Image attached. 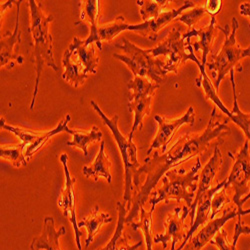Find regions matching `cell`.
I'll use <instances>...</instances> for the list:
<instances>
[{"instance_id":"3","label":"cell","mask_w":250,"mask_h":250,"mask_svg":"<svg viewBox=\"0 0 250 250\" xmlns=\"http://www.w3.org/2000/svg\"><path fill=\"white\" fill-rule=\"evenodd\" d=\"M201 167V161L199 156L196 158V163L193 167L186 172L184 169H171L166 172L161 179V187L153 192L149 199L150 211H154L155 207L161 201L168 203L169 200L180 202L183 200L186 206L189 208L195 198L199 181L198 172Z\"/></svg>"},{"instance_id":"34","label":"cell","mask_w":250,"mask_h":250,"mask_svg":"<svg viewBox=\"0 0 250 250\" xmlns=\"http://www.w3.org/2000/svg\"><path fill=\"white\" fill-rule=\"evenodd\" d=\"M0 125H1V127L4 128L5 130H8V131L14 133L20 139L21 143L26 145V147L29 146V145H31L33 142H35L41 134V132H37V131L30 130V129H25V128H21V127L12 126V125H8V124L5 123V120L3 118H1V120H0Z\"/></svg>"},{"instance_id":"2","label":"cell","mask_w":250,"mask_h":250,"mask_svg":"<svg viewBox=\"0 0 250 250\" xmlns=\"http://www.w3.org/2000/svg\"><path fill=\"white\" fill-rule=\"evenodd\" d=\"M28 5L31 16L30 31L33 39V58L36 70L34 92L30 103V109H33L38 94L39 80L43 65L46 64L47 66L51 67L56 73H59V68L54 61L53 40L51 34L49 33V23L53 21L54 17L53 15H45L42 11L41 3H37L34 0H29Z\"/></svg>"},{"instance_id":"35","label":"cell","mask_w":250,"mask_h":250,"mask_svg":"<svg viewBox=\"0 0 250 250\" xmlns=\"http://www.w3.org/2000/svg\"><path fill=\"white\" fill-rule=\"evenodd\" d=\"M206 13L203 6H197L192 8L191 10L184 11L180 14L175 20L184 23L186 26H188L190 29L199 21L201 17Z\"/></svg>"},{"instance_id":"6","label":"cell","mask_w":250,"mask_h":250,"mask_svg":"<svg viewBox=\"0 0 250 250\" xmlns=\"http://www.w3.org/2000/svg\"><path fill=\"white\" fill-rule=\"evenodd\" d=\"M116 48L123 50L124 54H113V57L124 62L134 76L148 78L156 84H160L168 74L165 68V61L152 56L148 49H142L126 38H122L121 44H115Z\"/></svg>"},{"instance_id":"13","label":"cell","mask_w":250,"mask_h":250,"mask_svg":"<svg viewBox=\"0 0 250 250\" xmlns=\"http://www.w3.org/2000/svg\"><path fill=\"white\" fill-rule=\"evenodd\" d=\"M236 216L242 217L239 215V211L236 206L225 207L222 210V215L220 217L209 220L203 227H201L196 235H193L188 240L182 250H202L206 244L210 243L212 238L218 233L221 228H223V225L226 222Z\"/></svg>"},{"instance_id":"33","label":"cell","mask_w":250,"mask_h":250,"mask_svg":"<svg viewBox=\"0 0 250 250\" xmlns=\"http://www.w3.org/2000/svg\"><path fill=\"white\" fill-rule=\"evenodd\" d=\"M127 87L132 91L130 96H138L145 94H155V90L159 87V84H156L148 78H144L140 76H134V79L127 83Z\"/></svg>"},{"instance_id":"36","label":"cell","mask_w":250,"mask_h":250,"mask_svg":"<svg viewBox=\"0 0 250 250\" xmlns=\"http://www.w3.org/2000/svg\"><path fill=\"white\" fill-rule=\"evenodd\" d=\"M230 201H231V199H230V197H229L228 191L224 189V187L221 190L216 192L211 201L210 220L214 219L215 216L218 214V212L223 210L226 207V204L230 203Z\"/></svg>"},{"instance_id":"19","label":"cell","mask_w":250,"mask_h":250,"mask_svg":"<svg viewBox=\"0 0 250 250\" xmlns=\"http://www.w3.org/2000/svg\"><path fill=\"white\" fill-rule=\"evenodd\" d=\"M80 21L75 22L78 25L82 22H88L90 24L89 36L84 39L85 44L90 45L95 43L99 50L102 49V42L99 38V12H100V1L97 0H87V1H80Z\"/></svg>"},{"instance_id":"27","label":"cell","mask_w":250,"mask_h":250,"mask_svg":"<svg viewBox=\"0 0 250 250\" xmlns=\"http://www.w3.org/2000/svg\"><path fill=\"white\" fill-rule=\"evenodd\" d=\"M71 119V116L69 114H67L63 119H62L57 126L48 131V132H41L40 136L37 138V140L35 142H33L31 145H29V146H27L25 148V156H26V159L29 160L37 151H39L41 148L43 147V145L54 135L58 134V133H61V132H67V133H70L71 129L68 128L67 124L68 122L70 121Z\"/></svg>"},{"instance_id":"17","label":"cell","mask_w":250,"mask_h":250,"mask_svg":"<svg viewBox=\"0 0 250 250\" xmlns=\"http://www.w3.org/2000/svg\"><path fill=\"white\" fill-rule=\"evenodd\" d=\"M67 49L71 60L77 66L81 67L87 74H96L99 58L95 54L93 44L86 45L85 40L74 37Z\"/></svg>"},{"instance_id":"10","label":"cell","mask_w":250,"mask_h":250,"mask_svg":"<svg viewBox=\"0 0 250 250\" xmlns=\"http://www.w3.org/2000/svg\"><path fill=\"white\" fill-rule=\"evenodd\" d=\"M189 214V208L186 205L176 207L172 213H169L165 219V231L162 234H156L154 243H162L163 249L166 250L171 242L170 250L176 249L177 243H182L186 237L188 229L185 226V219Z\"/></svg>"},{"instance_id":"14","label":"cell","mask_w":250,"mask_h":250,"mask_svg":"<svg viewBox=\"0 0 250 250\" xmlns=\"http://www.w3.org/2000/svg\"><path fill=\"white\" fill-rule=\"evenodd\" d=\"M219 145H216L214 148V153L212 155V157L209 159L205 166L202 169V172L199 176V183H198V188L195 194V198L193 200V203L189 209V217H190V224L193 222L194 220V215H195V211H196V207H197V203L200 200V198L211 188V184L212 181L217 173V171H219L221 165L223 163V158H222V154L221 151L219 149Z\"/></svg>"},{"instance_id":"1","label":"cell","mask_w":250,"mask_h":250,"mask_svg":"<svg viewBox=\"0 0 250 250\" xmlns=\"http://www.w3.org/2000/svg\"><path fill=\"white\" fill-rule=\"evenodd\" d=\"M228 119L221 120L217 117L216 108L212 110L209 121H208L205 130L200 134H185L177 138L175 143L168 151L162 154L154 152L152 156L144 159V164L138 169L133 184L139 186V177L143 174L146 175L144 184L138 189L132 200L133 205L128 216H126V223H129L138 216L140 208L146 202L148 196L152 193L154 187L162 179L164 174L171 169H174L179 164L186 162L200 153L205 151L210 146L211 142L218 141L223 143V137L230 133V129L227 126Z\"/></svg>"},{"instance_id":"9","label":"cell","mask_w":250,"mask_h":250,"mask_svg":"<svg viewBox=\"0 0 250 250\" xmlns=\"http://www.w3.org/2000/svg\"><path fill=\"white\" fill-rule=\"evenodd\" d=\"M230 75V82L232 85V94H233V109L232 111H229L220 100V98L217 95V92L215 90V87L213 83L208 78V76L200 75L198 78H196V85L198 87H201L203 89V92L205 94V97L213 102L215 105L228 117V119L232 120L237 126L240 127V129L244 132L246 138L248 141H250V114L244 113L240 110L238 101H237V94H236V84L234 81V70H231L229 72Z\"/></svg>"},{"instance_id":"15","label":"cell","mask_w":250,"mask_h":250,"mask_svg":"<svg viewBox=\"0 0 250 250\" xmlns=\"http://www.w3.org/2000/svg\"><path fill=\"white\" fill-rule=\"evenodd\" d=\"M219 25L216 24V17L212 16L210 22L201 29H190L182 35L187 44H191V37H197L198 41L192 45L194 51H201V65L205 69L207 63V57L212 49V44L216 37V30Z\"/></svg>"},{"instance_id":"30","label":"cell","mask_w":250,"mask_h":250,"mask_svg":"<svg viewBox=\"0 0 250 250\" xmlns=\"http://www.w3.org/2000/svg\"><path fill=\"white\" fill-rule=\"evenodd\" d=\"M152 211H146L142 206L139 212V221L138 222H129L130 227L133 230H140L143 232L145 244H146V250H153L152 245L154 244V237L151 232L152 226Z\"/></svg>"},{"instance_id":"23","label":"cell","mask_w":250,"mask_h":250,"mask_svg":"<svg viewBox=\"0 0 250 250\" xmlns=\"http://www.w3.org/2000/svg\"><path fill=\"white\" fill-rule=\"evenodd\" d=\"M105 142L103 140L100 144V149L95 157L93 163L89 166H84L82 168V173L87 178H93L94 181H97L99 177H104L108 183H111L112 176L110 173V166L111 162L104 150Z\"/></svg>"},{"instance_id":"22","label":"cell","mask_w":250,"mask_h":250,"mask_svg":"<svg viewBox=\"0 0 250 250\" xmlns=\"http://www.w3.org/2000/svg\"><path fill=\"white\" fill-rule=\"evenodd\" d=\"M194 2L193 1H185L182 6L175 9L166 10L162 14H160L157 18L148 20L145 21L146 23V37L150 41H156L158 37V31L165 27L168 23H170L173 20H175L180 14H182L185 10L189 8H194Z\"/></svg>"},{"instance_id":"40","label":"cell","mask_w":250,"mask_h":250,"mask_svg":"<svg viewBox=\"0 0 250 250\" xmlns=\"http://www.w3.org/2000/svg\"><path fill=\"white\" fill-rule=\"evenodd\" d=\"M239 12L243 16H247L250 19V2H244L239 6ZM250 27V25H249Z\"/></svg>"},{"instance_id":"12","label":"cell","mask_w":250,"mask_h":250,"mask_svg":"<svg viewBox=\"0 0 250 250\" xmlns=\"http://www.w3.org/2000/svg\"><path fill=\"white\" fill-rule=\"evenodd\" d=\"M60 162L63 166L64 175H65V184L63 189L61 191V194L58 198V205L62 208L63 211V215L65 217H68L70 222L72 223L73 230L75 234V241L78 250L82 249L80 237L82 235V232L80 231V228L78 226L77 216H76V210H75V192H74V183L76 181V178L71 177V174L68 169L67 160L68 156L67 154H61L60 156Z\"/></svg>"},{"instance_id":"5","label":"cell","mask_w":250,"mask_h":250,"mask_svg":"<svg viewBox=\"0 0 250 250\" xmlns=\"http://www.w3.org/2000/svg\"><path fill=\"white\" fill-rule=\"evenodd\" d=\"M90 105L97 112V114L103 120V123L110 129L116 143L118 149L120 151L123 165H124V179H125V188H124V196L123 202L126 204L127 210L130 211V203L132 202L131 192L133 189V180L134 177L140 168V164L137 159V146L133 143L132 139L125 137L118 128V119L119 116L115 114L113 117L108 118L104 112L101 110L98 104L91 100Z\"/></svg>"},{"instance_id":"31","label":"cell","mask_w":250,"mask_h":250,"mask_svg":"<svg viewBox=\"0 0 250 250\" xmlns=\"http://www.w3.org/2000/svg\"><path fill=\"white\" fill-rule=\"evenodd\" d=\"M26 148V145L19 143L16 145H1L0 148V157L7 159L14 167L18 168L20 166H27L28 160L26 159L25 152L23 150Z\"/></svg>"},{"instance_id":"4","label":"cell","mask_w":250,"mask_h":250,"mask_svg":"<svg viewBox=\"0 0 250 250\" xmlns=\"http://www.w3.org/2000/svg\"><path fill=\"white\" fill-rule=\"evenodd\" d=\"M231 32L228 25L224 27L219 26V30L225 34V40L220 51L217 54H211L210 61H207L205 65L208 70L213 71L212 76L214 78V87L216 91L219 89L220 82L225 78L227 73L231 70H236L238 72L243 71L239 62L245 57H250V46L241 48L236 43V32L239 23L235 17L231 20Z\"/></svg>"},{"instance_id":"39","label":"cell","mask_w":250,"mask_h":250,"mask_svg":"<svg viewBox=\"0 0 250 250\" xmlns=\"http://www.w3.org/2000/svg\"><path fill=\"white\" fill-rule=\"evenodd\" d=\"M203 7L206 13L215 16L222 7V1L221 0H207Z\"/></svg>"},{"instance_id":"16","label":"cell","mask_w":250,"mask_h":250,"mask_svg":"<svg viewBox=\"0 0 250 250\" xmlns=\"http://www.w3.org/2000/svg\"><path fill=\"white\" fill-rule=\"evenodd\" d=\"M225 185V180L220 182L214 187L208 190L198 201L196 211L194 215V220L190 224L188 232L186 234V237L184 241L175 249V250H182V248L185 246V244L188 242V240L195 234V232L198 230L199 227L204 226L208 221L210 220V214H211V201L216 192L221 190Z\"/></svg>"},{"instance_id":"37","label":"cell","mask_w":250,"mask_h":250,"mask_svg":"<svg viewBox=\"0 0 250 250\" xmlns=\"http://www.w3.org/2000/svg\"><path fill=\"white\" fill-rule=\"evenodd\" d=\"M210 244L216 246L218 250H236V246L233 245L232 241L230 242L228 240L227 232L223 228H221L218 233L212 238Z\"/></svg>"},{"instance_id":"28","label":"cell","mask_w":250,"mask_h":250,"mask_svg":"<svg viewBox=\"0 0 250 250\" xmlns=\"http://www.w3.org/2000/svg\"><path fill=\"white\" fill-rule=\"evenodd\" d=\"M62 64H63V67H64V73L62 75V77H63V79L66 82H68L69 84H71L75 88H77L80 84H82L89 75L81 67L77 66L71 60L68 49L64 51L63 57H62Z\"/></svg>"},{"instance_id":"11","label":"cell","mask_w":250,"mask_h":250,"mask_svg":"<svg viewBox=\"0 0 250 250\" xmlns=\"http://www.w3.org/2000/svg\"><path fill=\"white\" fill-rule=\"evenodd\" d=\"M154 120L158 123V131L157 134L152 141L150 148L147 151L148 156L151 154V152L154 151V149L160 148L162 153L166 152L169 142L171 141L172 137L176 133V131L184 124L194 125L195 123V112L192 106L188 108L185 114H183L181 117L176 119H167L165 117L155 115Z\"/></svg>"},{"instance_id":"38","label":"cell","mask_w":250,"mask_h":250,"mask_svg":"<svg viewBox=\"0 0 250 250\" xmlns=\"http://www.w3.org/2000/svg\"><path fill=\"white\" fill-rule=\"evenodd\" d=\"M242 234L250 235V226L244 224L241 221V217H238V221L236 222L235 228H234V235H233V240H232L233 245H235V246L237 245V241Z\"/></svg>"},{"instance_id":"7","label":"cell","mask_w":250,"mask_h":250,"mask_svg":"<svg viewBox=\"0 0 250 250\" xmlns=\"http://www.w3.org/2000/svg\"><path fill=\"white\" fill-rule=\"evenodd\" d=\"M182 35L183 34L180 30L175 27L172 28L167 37L157 46L148 49V52L154 57L163 55L167 58V60L165 61V68L168 73L173 72L177 74L179 67L186 63L187 61L191 60L197 64L200 75H205V69L202 67L201 62L194 54L192 44H187Z\"/></svg>"},{"instance_id":"29","label":"cell","mask_w":250,"mask_h":250,"mask_svg":"<svg viewBox=\"0 0 250 250\" xmlns=\"http://www.w3.org/2000/svg\"><path fill=\"white\" fill-rule=\"evenodd\" d=\"M71 135H73L72 141L66 142L68 146H73L82 150L83 154L87 157V147L88 145L94 141H100L102 138V132L97 126H93L89 132L79 131V130H72L70 131Z\"/></svg>"},{"instance_id":"20","label":"cell","mask_w":250,"mask_h":250,"mask_svg":"<svg viewBox=\"0 0 250 250\" xmlns=\"http://www.w3.org/2000/svg\"><path fill=\"white\" fill-rule=\"evenodd\" d=\"M66 233L65 227L61 226L56 230L54 225V219L51 216H47L43 221V229L40 236L33 238L30 249L31 250H61L59 244V238Z\"/></svg>"},{"instance_id":"32","label":"cell","mask_w":250,"mask_h":250,"mask_svg":"<svg viewBox=\"0 0 250 250\" xmlns=\"http://www.w3.org/2000/svg\"><path fill=\"white\" fill-rule=\"evenodd\" d=\"M137 5L140 6V15L143 22L148 21V20L157 18L160 14H162L165 10L166 5H168L170 1L168 0H151V1H136Z\"/></svg>"},{"instance_id":"25","label":"cell","mask_w":250,"mask_h":250,"mask_svg":"<svg viewBox=\"0 0 250 250\" xmlns=\"http://www.w3.org/2000/svg\"><path fill=\"white\" fill-rule=\"evenodd\" d=\"M113 218H111L108 213L101 212L98 206H94L90 211V214L87 217L78 221L79 228L84 227L87 230V238L85 241L86 249L89 247V245L93 241L94 236L97 234L101 226L105 223L111 222Z\"/></svg>"},{"instance_id":"18","label":"cell","mask_w":250,"mask_h":250,"mask_svg":"<svg viewBox=\"0 0 250 250\" xmlns=\"http://www.w3.org/2000/svg\"><path fill=\"white\" fill-rule=\"evenodd\" d=\"M23 1L19 0L16 1L17 12H16V22L15 27L12 33H6L1 37L0 40V46H1V52H0V64L1 66H7L8 68H12L14 63L12 60H16L19 64L23 63V57L17 55L15 53V46L20 43L21 41V32L19 30V14H20V6Z\"/></svg>"},{"instance_id":"26","label":"cell","mask_w":250,"mask_h":250,"mask_svg":"<svg viewBox=\"0 0 250 250\" xmlns=\"http://www.w3.org/2000/svg\"><path fill=\"white\" fill-rule=\"evenodd\" d=\"M125 30L136 31L141 34L143 31V25L142 23L127 24L123 16H118L116 17L114 21L99 26V38L101 40V42L102 41L109 42V41H111L114 37H116L118 34Z\"/></svg>"},{"instance_id":"8","label":"cell","mask_w":250,"mask_h":250,"mask_svg":"<svg viewBox=\"0 0 250 250\" xmlns=\"http://www.w3.org/2000/svg\"><path fill=\"white\" fill-rule=\"evenodd\" d=\"M234 163L232 170L228 178L225 180L224 189L232 194V202L237 207L239 215L250 214V209H243L241 199L249 192L250 183V154L249 141L246 140L240 150L233 155L231 151L228 152Z\"/></svg>"},{"instance_id":"41","label":"cell","mask_w":250,"mask_h":250,"mask_svg":"<svg viewBox=\"0 0 250 250\" xmlns=\"http://www.w3.org/2000/svg\"><path fill=\"white\" fill-rule=\"evenodd\" d=\"M248 199H250V189H249V192L241 199V204H242V206H243V204H244Z\"/></svg>"},{"instance_id":"21","label":"cell","mask_w":250,"mask_h":250,"mask_svg":"<svg viewBox=\"0 0 250 250\" xmlns=\"http://www.w3.org/2000/svg\"><path fill=\"white\" fill-rule=\"evenodd\" d=\"M117 211L118 221L115 232L106 246L103 247L101 250H137L142 245V241H139L134 245H129L127 234L123 233L124 224L126 223V213L128 211L126 204L123 201L117 202Z\"/></svg>"},{"instance_id":"24","label":"cell","mask_w":250,"mask_h":250,"mask_svg":"<svg viewBox=\"0 0 250 250\" xmlns=\"http://www.w3.org/2000/svg\"><path fill=\"white\" fill-rule=\"evenodd\" d=\"M154 95L152 94H145V95H138V96H129L128 102V110L134 113V120H133V126L131 132L129 133L128 138L132 139L134 132L139 129L142 130L143 128V118L145 116H148L150 113V105L151 100Z\"/></svg>"}]
</instances>
